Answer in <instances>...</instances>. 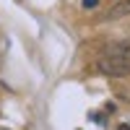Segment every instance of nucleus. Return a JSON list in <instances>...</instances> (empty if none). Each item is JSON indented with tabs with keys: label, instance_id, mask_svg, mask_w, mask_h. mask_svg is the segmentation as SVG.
<instances>
[{
	"label": "nucleus",
	"instance_id": "obj_1",
	"mask_svg": "<svg viewBox=\"0 0 130 130\" xmlns=\"http://www.w3.org/2000/svg\"><path fill=\"white\" fill-rule=\"evenodd\" d=\"M96 68L104 75H109V78H125V75H130V62L122 60V57H115V55H104L96 62Z\"/></svg>",
	"mask_w": 130,
	"mask_h": 130
},
{
	"label": "nucleus",
	"instance_id": "obj_2",
	"mask_svg": "<svg viewBox=\"0 0 130 130\" xmlns=\"http://www.w3.org/2000/svg\"><path fill=\"white\" fill-rule=\"evenodd\" d=\"M107 55H115V57H122L130 62V39H120V42H112L107 47Z\"/></svg>",
	"mask_w": 130,
	"mask_h": 130
},
{
	"label": "nucleus",
	"instance_id": "obj_3",
	"mask_svg": "<svg viewBox=\"0 0 130 130\" xmlns=\"http://www.w3.org/2000/svg\"><path fill=\"white\" fill-rule=\"evenodd\" d=\"M130 13V0H120V3H115L109 10H107V21H115V18H122V16H127Z\"/></svg>",
	"mask_w": 130,
	"mask_h": 130
},
{
	"label": "nucleus",
	"instance_id": "obj_4",
	"mask_svg": "<svg viewBox=\"0 0 130 130\" xmlns=\"http://www.w3.org/2000/svg\"><path fill=\"white\" fill-rule=\"evenodd\" d=\"M96 5H99V0H83V8H89V10L96 8Z\"/></svg>",
	"mask_w": 130,
	"mask_h": 130
},
{
	"label": "nucleus",
	"instance_id": "obj_5",
	"mask_svg": "<svg viewBox=\"0 0 130 130\" xmlns=\"http://www.w3.org/2000/svg\"><path fill=\"white\" fill-rule=\"evenodd\" d=\"M117 130H130V125H125V122H122V125H120V127H117Z\"/></svg>",
	"mask_w": 130,
	"mask_h": 130
}]
</instances>
